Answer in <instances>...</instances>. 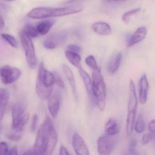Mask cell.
<instances>
[{"instance_id": "obj_29", "label": "cell", "mask_w": 155, "mask_h": 155, "mask_svg": "<svg viewBox=\"0 0 155 155\" xmlns=\"http://www.w3.org/2000/svg\"><path fill=\"white\" fill-rule=\"evenodd\" d=\"M53 74L54 76V83H56V84L58 86H59V87L64 89V88L65 85H64V83L63 80H62L61 76H59L58 73L56 72H54Z\"/></svg>"}, {"instance_id": "obj_6", "label": "cell", "mask_w": 155, "mask_h": 155, "mask_svg": "<svg viewBox=\"0 0 155 155\" xmlns=\"http://www.w3.org/2000/svg\"><path fill=\"white\" fill-rule=\"evenodd\" d=\"M67 36V32L64 30L54 32L49 35L45 40L44 46L46 49H54L64 43L66 41Z\"/></svg>"}, {"instance_id": "obj_37", "label": "cell", "mask_w": 155, "mask_h": 155, "mask_svg": "<svg viewBox=\"0 0 155 155\" xmlns=\"http://www.w3.org/2000/svg\"><path fill=\"white\" fill-rule=\"evenodd\" d=\"M60 154L61 155H69L70 154L68 153L66 148L64 146H61L60 150Z\"/></svg>"}, {"instance_id": "obj_5", "label": "cell", "mask_w": 155, "mask_h": 155, "mask_svg": "<svg viewBox=\"0 0 155 155\" xmlns=\"http://www.w3.org/2000/svg\"><path fill=\"white\" fill-rule=\"evenodd\" d=\"M19 35L22 45L25 52L28 65L31 69H35L37 66V59L31 39L24 30L21 31Z\"/></svg>"}, {"instance_id": "obj_22", "label": "cell", "mask_w": 155, "mask_h": 155, "mask_svg": "<svg viewBox=\"0 0 155 155\" xmlns=\"http://www.w3.org/2000/svg\"><path fill=\"white\" fill-rule=\"evenodd\" d=\"M65 55L67 60L73 65L79 69L82 68L81 56L78 53L68 50L65 52Z\"/></svg>"}, {"instance_id": "obj_35", "label": "cell", "mask_w": 155, "mask_h": 155, "mask_svg": "<svg viewBox=\"0 0 155 155\" xmlns=\"http://www.w3.org/2000/svg\"><path fill=\"white\" fill-rule=\"evenodd\" d=\"M87 0H67L64 2V4L67 5H75L81 3Z\"/></svg>"}, {"instance_id": "obj_13", "label": "cell", "mask_w": 155, "mask_h": 155, "mask_svg": "<svg viewBox=\"0 0 155 155\" xmlns=\"http://www.w3.org/2000/svg\"><path fill=\"white\" fill-rule=\"evenodd\" d=\"M79 70V74L84 84L87 92L89 96V99L93 103L95 104V99L93 93L92 79L90 78L88 73L83 68H81Z\"/></svg>"}, {"instance_id": "obj_2", "label": "cell", "mask_w": 155, "mask_h": 155, "mask_svg": "<svg viewBox=\"0 0 155 155\" xmlns=\"http://www.w3.org/2000/svg\"><path fill=\"white\" fill-rule=\"evenodd\" d=\"M83 10V7L79 6L61 8L37 7L31 10L27 14V15L28 17L32 19H43L78 13L82 12Z\"/></svg>"}, {"instance_id": "obj_12", "label": "cell", "mask_w": 155, "mask_h": 155, "mask_svg": "<svg viewBox=\"0 0 155 155\" xmlns=\"http://www.w3.org/2000/svg\"><path fill=\"white\" fill-rule=\"evenodd\" d=\"M139 101L142 105L146 103L147 100L149 83L145 74L143 75L139 81Z\"/></svg>"}, {"instance_id": "obj_14", "label": "cell", "mask_w": 155, "mask_h": 155, "mask_svg": "<svg viewBox=\"0 0 155 155\" xmlns=\"http://www.w3.org/2000/svg\"><path fill=\"white\" fill-rule=\"evenodd\" d=\"M147 34V29L145 27L142 26L138 28L134 33L131 39L127 43L128 47H131L136 44L143 41Z\"/></svg>"}, {"instance_id": "obj_40", "label": "cell", "mask_w": 155, "mask_h": 155, "mask_svg": "<svg viewBox=\"0 0 155 155\" xmlns=\"http://www.w3.org/2000/svg\"><path fill=\"white\" fill-rule=\"evenodd\" d=\"M24 155H32V154H34V153L33 150H31V149H30V150H28V151H26L24 154Z\"/></svg>"}, {"instance_id": "obj_1", "label": "cell", "mask_w": 155, "mask_h": 155, "mask_svg": "<svg viewBox=\"0 0 155 155\" xmlns=\"http://www.w3.org/2000/svg\"><path fill=\"white\" fill-rule=\"evenodd\" d=\"M58 135L51 119L46 116L37 132L33 150L35 155H51L57 143Z\"/></svg>"}, {"instance_id": "obj_39", "label": "cell", "mask_w": 155, "mask_h": 155, "mask_svg": "<svg viewBox=\"0 0 155 155\" xmlns=\"http://www.w3.org/2000/svg\"><path fill=\"white\" fill-rule=\"evenodd\" d=\"M5 22L3 18L1 15H0V30H2L4 26Z\"/></svg>"}, {"instance_id": "obj_27", "label": "cell", "mask_w": 155, "mask_h": 155, "mask_svg": "<svg viewBox=\"0 0 155 155\" xmlns=\"http://www.w3.org/2000/svg\"><path fill=\"white\" fill-rule=\"evenodd\" d=\"M141 10V8H137L133 10L128 11L127 12L125 13L122 16V19L123 21L125 23H128L130 22V18L132 15L137 13L139 12Z\"/></svg>"}, {"instance_id": "obj_24", "label": "cell", "mask_w": 155, "mask_h": 155, "mask_svg": "<svg viewBox=\"0 0 155 155\" xmlns=\"http://www.w3.org/2000/svg\"><path fill=\"white\" fill-rule=\"evenodd\" d=\"M24 30L31 38V37H32V38L36 37L39 34V33L37 31L36 27L35 28L34 26H33L31 24H26L25 26Z\"/></svg>"}, {"instance_id": "obj_19", "label": "cell", "mask_w": 155, "mask_h": 155, "mask_svg": "<svg viewBox=\"0 0 155 155\" xmlns=\"http://www.w3.org/2000/svg\"><path fill=\"white\" fill-rule=\"evenodd\" d=\"M119 126L117 121L114 118H110L105 126L106 134L114 136L119 132Z\"/></svg>"}, {"instance_id": "obj_28", "label": "cell", "mask_w": 155, "mask_h": 155, "mask_svg": "<svg viewBox=\"0 0 155 155\" xmlns=\"http://www.w3.org/2000/svg\"><path fill=\"white\" fill-rule=\"evenodd\" d=\"M137 145V140L135 138H133L130 140L128 146V152L131 154H137L136 148Z\"/></svg>"}, {"instance_id": "obj_23", "label": "cell", "mask_w": 155, "mask_h": 155, "mask_svg": "<svg viewBox=\"0 0 155 155\" xmlns=\"http://www.w3.org/2000/svg\"><path fill=\"white\" fill-rule=\"evenodd\" d=\"M145 128V124L143 117V114L140 113L138 115L135 125V130L137 133H142L144 131Z\"/></svg>"}, {"instance_id": "obj_43", "label": "cell", "mask_w": 155, "mask_h": 155, "mask_svg": "<svg viewBox=\"0 0 155 155\" xmlns=\"http://www.w3.org/2000/svg\"><path fill=\"white\" fill-rule=\"evenodd\" d=\"M127 1V0H119V1H120V2H125V1Z\"/></svg>"}, {"instance_id": "obj_7", "label": "cell", "mask_w": 155, "mask_h": 155, "mask_svg": "<svg viewBox=\"0 0 155 155\" xmlns=\"http://www.w3.org/2000/svg\"><path fill=\"white\" fill-rule=\"evenodd\" d=\"M21 74V70L13 66H5L0 68V78L5 84H10L17 81Z\"/></svg>"}, {"instance_id": "obj_8", "label": "cell", "mask_w": 155, "mask_h": 155, "mask_svg": "<svg viewBox=\"0 0 155 155\" xmlns=\"http://www.w3.org/2000/svg\"><path fill=\"white\" fill-rule=\"evenodd\" d=\"M112 136L105 134L99 137L97 141V149L99 155H109L112 153L115 146L114 140Z\"/></svg>"}, {"instance_id": "obj_30", "label": "cell", "mask_w": 155, "mask_h": 155, "mask_svg": "<svg viewBox=\"0 0 155 155\" xmlns=\"http://www.w3.org/2000/svg\"><path fill=\"white\" fill-rule=\"evenodd\" d=\"M152 139H153V137L150 133L145 134L142 137L141 143L143 145H146L148 144Z\"/></svg>"}, {"instance_id": "obj_31", "label": "cell", "mask_w": 155, "mask_h": 155, "mask_svg": "<svg viewBox=\"0 0 155 155\" xmlns=\"http://www.w3.org/2000/svg\"><path fill=\"white\" fill-rule=\"evenodd\" d=\"M8 147L7 144L4 142L0 143V155H5L8 154Z\"/></svg>"}, {"instance_id": "obj_11", "label": "cell", "mask_w": 155, "mask_h": 155, "mask_svg": "<svg viewBox=\"0 0 155 155\" xmlns=\"http://www.w3.org/2000/svg\"><path fill=\"white\" fill-rule=\"evenodd\" d=\"M72 144L76 154L88 155L89 150L83 138L77 133L74 135L72 139Z\"/></svg>"}, {"instance_id": "obj_44", "label": "cell", "mask_w": 155, "mask_h": 155, "mask_svg": "<svg viewBox=\"0 0 155 155\" xmlns=\"http://www.w3.org/2000/svg\"><path fill=\"white\" fill-rule=\"evenodd\" d=\"M0 130H1V126H0Z\"/></svg>"}, {"instance_id": "obj_38", "label": "cell", "mask_w": 155, "mask_h": 155, "mask_svg": "<svg viewBox=\"0 0 155 155\" xmlns=\"http://www.w3.org/2000/svg\"><path fill=\"white\" fill-rule=\"evenodd\" d=\"M8 154L12 155H17L18 154V149H17V147H13L10 150V151H9Z\"/></svg>"}, {"instance_id": "obj_16", "label": "cell", "mask_w": 155, "mask_h": 155, "mask_svg": "<svg viewBox=\"0 0 155 155\" xmlns=\"http://www.w3.org/2000/svg\"><path fill=\"white\" fill-rule=\"evenodd\" d=\"M93 31L102 35H107L112 33V29L110 25L104 22H97L92 25Z\"/></svg>"}, {"instance_id": "obj_9", "label": "cell", "mask_w": 155, "mask_h": 155, "mask_svg": "<svg viewBox=\"0 0 155 155\" xmlns=\"http://www.w3.org/2000/svg\"><path fill=\"white\" fill-rule=\"evenodd\" d=\"M37 80L48 87L53 86L54 83V74L45 69L43 62H41L39 66Z\"/></svg>"}, {"instance_id": "obj_41", "label": "cell", "mask_w": 155, "mask_h": 155, "mask_svg": "<svg viewBox=\"0 0 155 155\" xmlns=\"http://www.w3.org/2000/svg\"><path fill=\"white\" fill-rule=\"evenodd\" d=\"M119 1V0H102L104 2L111 3L114 2H117V1Z\"/></svg>"}, {"instance_id": "obj_18", "label": "cell", "mask_w": 155, "mask_h": 155, "mask_svg": "<svg viewBox=\"0 0 155 155\" xmlns=\"http://www.w3.org/2000/svg\"><path fill=\"white\" fill-rule=\"evenodd\" d=\"M9 99V92L6 89L0 88V120L3 117Z\"/></svg>"}, {"instance_id": "obj_21", "label": "cell", "mask_w": 155, "mask_h": 155, "mask_svg": "<svg viewBox=\"0 0 155 155\" xmlns=\"http://www.w3.org/2000/svg\"><path fill=\"white\" fill-rule=\"evenodd\" d=\"M54 23L55 20L54 19H47L41 21L36 26L38 33L41 35L46 34L52 27Z\"/></svg>"}, {"instance_id": "obj_17", "label": "cell", "mask_w": 155, "mask_h": 155, "mask_svg": "<svg viewBox=\"0 0 155 155\" xmlns=\"http://www.w3.org/2000/svg\"><path fill=\"white\" fill-rule=\"evenodd\" d=\"M62 70L64 73L65 75L66 78L68 80L73 93L74 96L76 100L77 99V90H76V82L74 79V75L73 73L71 71L70 67L65 64L62 65Z\"/></svg>"}, {"instance_id": "obj_15", "label": "cell", "mask_w": 155, "mask_h": 155, "mask_svg": "<svg viewBox=\"0 0 155 155\" xmlns=\"http://www.w3.org/2000/svg\"><path fill=\"white\" fill-rule=\"evenodd\" d=\"M53 86L48 87L42 82L37 80L36 83V92L37 95L41 99H48L52 92Z\"/></svg>"}, {"instance_id": "obj_20", "label": "cell", "mask_w": 155, "mask_h": 155, "mask_svg": "<svg viewBox=\"0 0 155 155\" xmlns=\"http://www.w3.org/2000/svg\"><path fill=\"white\" fill-rule=\"evenodd\" d=\"M122 53L119 52L112 58L107 66V71L109 73L112 74L118 71L122 62Z\"/></svg>"}, {"instance_id": "obj_25", "label": "cell", "mask_w": 155, "mask_h": 155, "mask_svg": "<svg viewBox=\"0 0 155 155\" xmlns=\"http://www.w3.org/2000/svg\"><path fill=\"white\" fill-rule=\"evenodd\" d=\"M85 62L87 66H89L93 71H101L94 57L93 56L90 55L87 56L86 58Z\"/></svg>"}, {"instance_id": "obj_34", "label": "cell", "mask_w": 155, "mask_h": 155, "mask_svg": "<svg viewBox=\"0 0 155 155\" xmlns=\"http://www.w3.org/2000/svg\"><path fill=\"white\" fill-rule=\"evenodd\" d=\"M68 49H69V51L74 52L78 53L81 51L80 47L75 44L69 45L68 46Z\"/></svg>"}, {"instance_id": "obj_42", "label": "cell", "mask_w": 155, "mask_h": 155, "mask_svg": "<svg viewBox=\"0 0 155 155\" xmlns=\"http://www.w3.org/2000/svg\"><path fill=\"white\" fill-rule=\"evenodd\" d=\"M0 1H5V2H11L15 1V0H0Z\"/></svg>"}, {"instance_id": "obj_32", "label": "cell", "mask_w": 155, "mask_h": 155, "mask_svg": "<svg viewBox=\"0 0 155 155\" xmlns=\"http://www.w3.org/2000/svg\"><path fill=\"white\" fill-rule=\"evenodd\" d=\"M149 133L152 135L153 139H155V119L152 120L148 124Z\"/></svg>"}, {"instance_id": "obj_36", "label": "cell", "mask_w": 155, "mask_h": 155, "mask_svg": "<svg viewBox=\"0 0 155 155\" xmlns=\"http://www.w3.org/2000/svg\"><path fill=\"white\" fill-rule=\"evenodd\" d=\"M9 7L5 4L0 3V12H6L9 10Z\"/></svg>"}, {"instance_id": "obj_4", "label": "cell", "mask_w": 155, "mask_h": 155, "mask_svg": "<svg viewBox=\"0 0 155 155\" xmlns=\"http://www.w3.org/2000/svg\"><path fill=\"white\" fill-rule=\"evenodd\" d=\"M92 80L95 104L100 111H104L105 106L106 88L101 71H93Z\"/></svg>"}, {"instance_id": "obj_3", "label": "cell", "mask_w": 155, "mask_h": 155, "mask_svg": "<svg viewBox=\"0 0 155 155\" xmlns=\"http://www.w3.org/2000/svg\"><path fill=\"white\" fill-rule=\"evenodd\" d=\"M137 105L138 99L137 95L135 86L134 82L131 80L129 83V99L126 127L127 135L128 136L131 135L134 130Z\"/></svg>"}, {"instance_id": "obj_10", "label": "cell", "mask_w": 155, "mask_h": 155, "mask_svg": "<svg viewBox=\"0 0 155 155\" xmlns=\"http://www.w3.org/2000/svg\"><path fill=\"white\" fill-rule=\"evenodd\" d=\"M48 108L50 114L53 118L57 117L60 110L61 104V96L59 93L52 92L50 96L48 98Z\"/></svg>"}, {"instance_id": "obj_26", "label": "cell", "mask_w": 155, "mask_h": 155, "mask_svg": "<svg viewBox=\"0 0 155 155\" xmlns=\"http://www.w3.org/2000/svg\"><path fill=\"white\" fill-rule=\"evenodd\" d=\"M2 37L12 47L15 48H18L19 45L15 37L8 34H2Z\"/></svg>"}, {"instance_id": "obj_33", "label": "cell", "mask_w": 155, "mask_h": 155, "mask_svg": "<svg viewBox=\"0 0 155 155\" xmlns=\"http://www.w3.org/2000/svg\"><path fill=\"white\" fill-rule=\"evenodd\" d=\"M38 122V116L37 115L35 114L34 115L32 121L31 126V130L32 132H34L36 130L37 127V123Z\"/></svg>"}]
</instances>
